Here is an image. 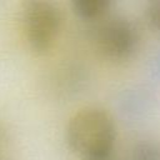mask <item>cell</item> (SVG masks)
<instances>
[{"label":"cell","mask_w":160,"mask_h":160,"mask_svg":"<svg viewBox=\"0 0 160 160\" xmlns=\"http://www.w3.org/2000/svg\"><path fill=\"white\" fill-rule=\"evenodd\" d=\"M86 160H115L110 156H102V158H94V159H86Z\"/></svg>","instance_id":"cell-7"},{"label":"cell","mask_w":160,"mask_h":160,"mask_svg":"<svg viewBox=\"0 0 160 160\" xmlns=\"http://www.w3.org/2000/svg\"><path fill=\"white\" fill-rule=\"evenodd\" d=\"M100 52L111 60H125L138 49L139 32L135 24L121 15L110 16L96 31Z\"/></svg>","instance_id":"cell-3"},{"label":"cell","mask_w":160,"mask_h":160,"mask_svg":"<svg viewBox=\"0 0 160 160\" xmlns=\"http://www.w3.org/2000/svg\"><path fill=\"white\" fill-rule=\"evenodd\" d=\"M111 1L109 0H74L72 10L79 19L92 20L99 16H102L109 8Z\"/></svg>","instance_id":"cell-4"},{"label":"cell","mask_w":160,"mask_h":160,"mask_svg":"<svg viewBox=\"0 0 160 160\" xmlns=\"http://www.w3.org/2000/svg\"><path fill=\"white\" fill-rule=\"evenodd\" d=\"M145 19L150 28L160 32V0L151 1L145 8Z\"/></svg>","instance_id":"cell-6"},{"label":"cell","mask_w":160,"mask_h":160,"mask_svg":"<svg viewBox=\"0 0 160 160\" xmlns=\"http://www.w3.org/2000/svg\"><path fill=\"white\" fill-rule=\"evenodd\" d=\"M24 31L30 48L39 54L48 51L56 40L61 28L59 8L46 0L26 2L22 14Z\"/></svg>","instance_id":"cell-2"},{"label":"cell","mask_w":160,"mask_h":160,"mask_svg":"<svg viewBox=\"0 0 160 160\" xmlns=\"http://www.w3.org/2000/svg\"><path fill=\"white\" fill-rule=\"evenodd\" d=\"M130 160H160V146L151 141H141L134 145Z\"/></svg>","instance_id":"cell-5"},{"label":"cell","mask_w":160,"mask_h":160,"mask_svg":"<svg viewBox=\"0 0 160 160\" xmlns=\"http://www.w3.org/2000/svg\"><path fill=\"white\" fill-rule=\"evenodd\" d=\"M65 138L69 148L86 159L109 156L116 138L111 116L100 108L78 111L68 122Z\"/></svg>","instance_id":"cell-1"}]
</instances>
